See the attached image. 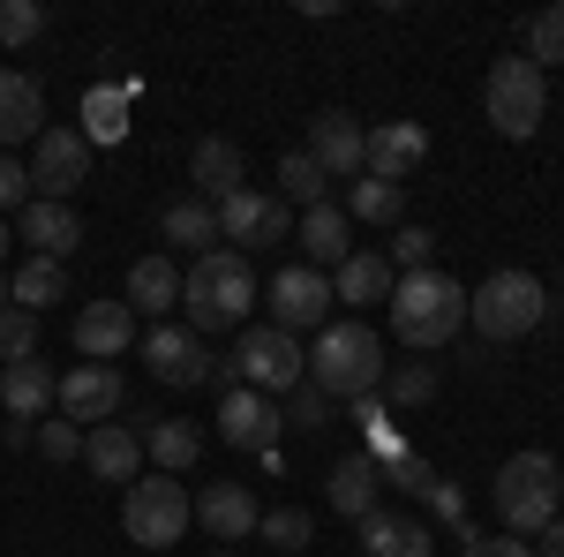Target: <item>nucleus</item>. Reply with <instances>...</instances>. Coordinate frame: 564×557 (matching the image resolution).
<instances>
[{
    "mask_svg": "<svg viewBox=\"0 0 564 557\" xmlns=\"http://www.w3.org/2000/svg\"><path fill=\"white\" fill-rule=\"evenodd\" d=\"M257 309V271L241 249H212V257H196L181 271V317H188V332L204 340V332H241V317Z\"/></svg>",
    "mask_w": 564,
    "mask_h": 557,
    "instance_id": "1",
    "label": "nucleus"
},
{
    "mask_svg": "<svg viewBox=\"0 0 564 557\" xmlns=\"http://www.w3.org/2000/svg\"><path fill=\"white\" fill-rule=\"evenodd\" d=\"M384 340L361 324V317H332L316 346H308V385L324 392V399H377L384 385Z\"/></svg>",
    "mask_w": 564,
    "mask_h": 557,
    "instance_id": "2",
    "label": "nucleus"
},
{
    "mask_svg": "<svg viewBox=\"0 0 564 557\" xmlns=\"http://www.w3.org/2000/svg\"><path fill=\"white\" fill-rule=\"evenodd\" d=\"M391 332L414 346V354H430V346H452L467 332V287L459 279H444V271H406L399 287H391Z\"/></svg>",
    "mask_w": 564,
    "mask_h": 557,
    "instance_id": "3",
    "label": "nucleus"
},
{
    "mask_svg": "<svg viewBox=\"0 0 564 557\" xmlns=\"http://www.w3.org/2000/svg\"><path fill=\"white\" fill-rule=\"evenodd\" d=\"M557 490L564 474L550 452H512L505 468H497V482H489V505H497V519H505V535H542L550 519H557Z\"/></svg>",
    "mask_w": 564,
    "mask_h": 557,
    "instance_id": "4",
    "label": "nucleus"
},
{
    "mask_svg": "<svg viewBox=\"0 0 564 557\" xmlns=\"http://www.w3.org/2000/svg\"><path fill=\"white\" fill-rule=\"evenodd\" d=\"M481 114H489V129L527 143V136L550 121V76L527 61V53H505V61H489V76H481Z\"/></svg>",
    "mask_w": 564,
    "mask_h": 557,
    "instance_id": "5",
    "label": "nucleus"
},
{
    "mask_svg": "<svg viewBox=\"0 0 564 557\" xmlns=\"http://www.w3.org/2000/svg\"><path fill=\"white\" fill-rule=\"evenodd\" d=\"M188 519H196V497L181 490V474H135L129 497H121V527L143 550H174L188 535Z\"/></svg>",
    "mask_w": 564,
    "mask_h": 557,
    "instance_id": "6",
    "label": "nucleus"
},
{
    "mask_svg": "<svg viewBox=\"0 0 564 557\" xmlns=\"http://www.w3.org/2000/svg\"><path fill=\"white\" fill-rule=\"evenodd\" d=\"M542 279L534 271H489L481 279V294H467V324H475L481 340H527L534 324H542Z\"/></svg>",
    "mask_w": 564,
    "mask_h": 557,
    "instance_id": "7",
    "label": "nucleus"
},
{
    "mask_svg": "<svg viewBox=\"0 0 564 557\" xmlns=\"http://www.w3.org/2000/svg\"><path fill=\"white\" fill-rule=\"evenodd\" d=\"M234 369H241V385L249 392H294L308 377V354H302V340L294 332H279V324H241V346L226 354Z\"/></svg>",
    "mask_w": 564,
    "mask_h": 557,
    "instance_id": "8",
    "label": "nucleus"
},
{
    "mask_svg": "<svg viewBox=\"0 0 564 557\" xmlns=\"http://www.w3.org/2000/svg\"><path fill=\"white\" fill-rule=\"evenodd\" d=\"M212 212H218V249L234 242L241 257L294 234V204H286V196H263V189H234L226 204H212Z\"/></svg>",
    "mask_w": 564,
    "mask_h": 557,
    "instance_id": "9",
    "label": "nucleus"
},
{
    "mask_svg": "<svg viewBox=\"0 0 564 557\" xmlns=\"http://www.w3.org/2000/svg\"><path fill=\"white\" fill-rule=\"evenodd\" d=\"M90 173V143L84 129H45L31 143V204H68Z\"/></svg>",
    "mask_w": 564,
    "mask_h": 557,
    "instance_id": "10",
    "label": "nucleus"
},
{
    "mask_svg": "<svg viewBox=\"0 0 564 557\" xmlns=\"http://www.w3.org/2000/svg\"><path fill=\"white\" fill-rule=\"evenodd\" d=\"M271 324L279 332H294V340H316L324 324H332V279L316 271V264H286L279 279H271Z\"/></svg>",
    "mask_w": 564,
    "mask_h": 557,
    "instance_id": "11",
    "label": "nucleus"
},
{
    "mask_svg": "<svg viewBox=\"0 0 564 557\" xmlns=\"http://www.w3.org/2000/svg\"><path fill=\"white\" fill-rule=\"evenodd\" d=\"M143 362H151L159 385H181V392L212 385V369H218V354L196 340L188 324H151V332H143Z\"/></svg>",
    "mask_w": 564,
    "mask_h": 557,
    "instance_id": "12",
    "label": "nucleus"
},
{
    "mask_svg": "<svg viewBox=\"0 0 564 557\" xmlns=\"http://www.w3.org/2000/svg\"><path fill=\"white\" fill-rule=\"evenodd\" d=\"M61 422H76V429H98V422H113L121 415V369L113 362H76L68 377H61Z\"/></svg>",
    "mask_w": 564,
    "mask_h": 557,
    "instance_id": "13",
    "label": "nucleus"
},
{
    "mask_svg": "<svg viewBox=\"0 0 564 557\" xmlns=\"http://www.w3.org/2000/svg\"><path fill=\"white\" fill-rule=\"evenodd\" d=\"M279 429H286V415L263 399V392L249 385H234V392H218V437L234 444V452H279Z\"/></svg>",
    "mask_w": 564,
    "mask_h": 557,
    "instance_id": "14",
    "label": "nucleus"
},
{
    "mask_svg": "<svg viewBox=\"0 0 564 557\" xmlns=\"http://www.w3.org/2000/svg\"><path fill=\"white\" fill-rule=\"evenodd\" d=\"M430 159V129L422 121H377V129L361 136V173L369 181H391V189H406V173Z\"/></svg>",
    "mask_w": 564,
    "mask_h": 557,
    "instance_id": "15",
    "label": "nucleus"
},
{
    "mask_svg": "<svg viewBox=\"0 0 564 557\" xmlns=\"http://www.w3.org/2000/svg\"><path fill=\"white\" fill-rule=\"evenodd\" d=\"M361 121L339 114V106H324L316 121H308V159L324 167V181H361Z\"/></svg>",
    "mask_w": 564,
    "mask_h": 557,
    "instance_id": "16",
    "label": "nucleus"
},
{
    "mask_svg": "<svg viewBox=\"0 0 564 557\" xmlns=\"http://www.w3.org/2000/svg\"><path fill=\"white\" fill-rule=\"evenodd\" d=\"M76 346H84L90 362H121V354L135 346V309L121 294L113 301H84V309H76Z\"/></svg>",
    "mask_w": 564,
    "mask_h": 557,
    "instance_id": "17",
    "label": "nucleus"
},
{
    "mask_svg": "<svg viewBox=\"0 0 564 557\" xmlns=\"http://www.w3.org/2000/svg\"><path fill=\"white\" fill-rule=\"evenodd\" d=\"M188 181H196L204 204H226L234 189H249V159H241V143H234V136H204V143L188 151Z\"/></svg>",
    "mask_w": 564,
    "mask_h": 557,
    "instance_id": "18",
    "label": "nucleus"
},
{
    "mask_svg": "<svg viewBox=\"0 0 564 557\" xmlns=\"http://www.w3.org/2000/svg\"><path fill=\"white\" fill-rule=\"evenodd\" d=\"M53 399H61V369H45V362H8V369H0V407H8V422H45Z\"/></svg>",
    "mask_w": 564,
    "mask_h": 557,
    "instance_id": "19",
    "label": "nucleus"
},
{
    "mask_svg": "<svg viewBox=\"0 0 564 557\" xmlns=\"http://www.w3.org/2000/svg\"><path fill=\"white\" fill-rule=\"evenodd\" d=\"M84 468L98 474V482H135V474H143V429H129V422L84 429Z\"/></svg>",
    "mask_w": 564,
    "mask_h": 557,
    "instance_id": "20",
    "label": "nucleus"
},
{
    "mask_svg": "<svg viewBox=\"0 0 564 557\" xmlns=\"http://www.w3.org/2000/svg\"><path fill=\"white\" fill-rule=\"evenodd\" d=\"M196 519L212 527L218 543H249V535H257V519H263V505H257V490H249V482H212V490L196 497Z\"/></svg>",
    "mask_w": 564,
    "mask_h": 557,
    "instance_id": "21",
    "label": "nucleus"
},
{
    "mask_svg": "<svg viewBox=\"0 0 564 557\" xmlns=\"http://www.w3.org/2000/svg\"><path fill=\"white\" fill-rule=\"evenodd\" d=\"M39 136H45V98H39V84H31L23 68H0V151L39 143Z\"/></svg>",
    "mask_w": 564,
    "mask_h": 557,
    "instance_id": "22",
    "label": "nucleus"
},
{
    "mask_svg": "<svg viewBox=\"0 0 564 557\" xmlns=\"http://www.w3.org/2000/svg\"><path fill=\"white\" fill-rule=\"evenodd\" d=\"M302 257L316 264V271H339V264L354 257V218L339 212V204H308L302 212Z\"/></svg>",
    "mask_w": 564,
    "mask_h": 557,
    "instance_id": "23",
    "label": "nucleus"
},
{
    "mask_svg": "<svg viewBox=\"0 0 564 557\" xmlns=\"http://www.w3.org/2000/svg\"><path fill=\"white\" fill-rule=\"evenodd\" d=\"M129 309L166 324V317L181 309V264L174 257H135L129 264Z\"/></svg>",
    "mask_w": 564,
    "mask_h": 557,
    "instance_id": "24",
    "label": "nucleus"
},
{
    "mask_svg": "<svg viewBox=\"0 0 564 557\" xmlns=\"http://www.w3.org/2000/svg\"><path fill=\"white\" fill-rule=\"evenodd\" d=\"M23 242H31V257H53V264H68L76 257V242H84V218L68 212V204H23Z\"/></svg>",
    "mask_w": 564,
    "mask_h": 557,
    "instance_id": "25",
    "label": "nucleus"
},
{
    "mask_svg": "<svg viewBox=\"0 0 564 557\" xmlns=\"http://www.w3.org/2000/svg\"><path fill=\"white\" fill-rule=\"evenodd\" d=\"M377 490H384V474H377V460H369V452H347V460L332 468V482H324L332 513H347V519H369V513H377Z\"/></svg>",
    "mask_w": 564,
    "mask_h": 557,
    "instance_id": "26",
    "label": "nucleus"
},
{
    "mask_svg": "<svg viewBox=\"0 0 564 557\" xmlns=\"http://www.w3.org/2000/svg\"><path fill=\"white\" fill-rule=\"evenodd\" d=\"M399 287V271L384 257H369V249H354L339 271H332V301H354V309H369V301H391Z\"/></svg>",
    "mask_w": 564,
    "mask_h": 557,
    "instance_id": "27",
    "label": "nucleus"
},
{
    "mask_svg": "<svg viewBox=\"0 0 564 557\" xmlns=\"http://www.w3.org/2000/svg\"><path fill=\"white\" fill-rule=\"evenodd\" d=\"M159 234H166L174 249H188V257H212L218 249V212L204 204V196H181V204H166Z\"/></svg>",
    "mask_w": 564,
    "mask_h": 557,
    "instance_id": "28",
    "label": "nucleus"
},
{
    "mask_svg": "<svg viewBox=\"0 0 564 557\" xmlns=\"http://www.w3.org/2000/svg\"><path fill=\"white\" fill-rule=\"evenodd\" d=\"M361 550L369 557H430V527L399 513H369L361 519Z\"/></svg>",
    "mask_w": 564,
    "mask_h": 557,
    "instance_id": "29",
    "label": "nucleus"
},
{
    "mask_svg": "<svg viewBox=\"0 0 564 557\" xmlns=\"http://www.w3.org/2000/svg\"><path fill=\"white\" fill-rule=\"evenodd\" d=\"M339 212H347L354 226H399V218H406V189L361 173V181H347V204H339Z\"/></svg>",
    "mask_w": 564,
    "mask_h": 557,
    "instance_id": "30",
    "label": "nucleus"
},
{
    "mask_svg": "<svg viewBox=\"0 0 564 557\" xmlns=\"http://www.w3.org/2000/svg\"><path fill=\"white\" fill-rule=\"evenodd\" d=\"M8 294H15V309H53V301H68V264H53V257H31L15 279H8Z\"/></svg>",
    "mask_w": 564,
    "mask_h": 557,
    "instance_id": "31",
    "label": "nucleus"
},
{
    "mask_svg": "<svg viewBox=\"0 0 564 557\" xmlns=\"http://www.w3.org/2000/svg\"><path fill=\"white\" fill-rule=\"evenodd\" d=\"M143 452L159 460V474H181V468H196L204 429H196V422H151V429H143Z\"/></svg>",
    "mask_w": 564,
    "mask_h": 557,
    "instance_id": "32",
    "label": "nucleus"
},
{
    "mask_svg": "<svg viewBox=\"0 0 564 557\" xmlns=\"http://www.w3.org/2000/svg\"><path fill=\"white\" fill-rule=\"evenodd\" d=\"M121 136H129V90L98 84L84 98V143H121Z\"/></svg>",
    "mask_w": 564,
    "mask_h": 557,
    "instance_id": "33",
    "label": "nucleus"
},
{
    "mask_svg": "<svg viewBox=\"0 0 564 557\" xmlns=\"http://www.w3.org/2000/svg\"><path fill=\"white\" fill-rule=\"evenodd\" d=\"M377 399H384V407H430L436 399V362H391Z\"/></svg>",
    "mask_w": 564,
    "mask_h": 557,
    "instance_id": "34",
    "label": "nucleus"
},
{
    "mask_svg": "<svg viewBox=\"0 0 564 557\" xmlns=\"http://www.w3.org/2000/svg\"><path fill=\"white\" fill-rule=\"evenodd\" d=\"M324 189H332V181H324V167H316V159H308V151H286V159H279V196H286V204H324Z\"/></svg>",
    "mask_w": 564,
    "mask_h": 557,
    "instance_id": "35",
    "label": "nucleus"
},
{
    "mask_svg": "<svg viewBox=\"0 0 564 557\" xmlns=\"http://www.w3.org/2000/svg\"><path fill=\"white\" fill-rule=\"evenodd\" d=\"M257 535L271 543V550H308V543H316V527H308L302 505H271V513L257 519Z\"/></svg>",
    "mask_w": 564,
    "mask_h": 557,
    "instance_id": "36",
    "label": "nucleus"
},
{
    "mask_svg": "<svg viewBox=\"0 0 564 557\" xmlns=\"http://www.w3.org/2000/svg\"><path fill=\"white\" fill-rule=\"evenodd\" d=\"M527 61H534L542 76L564 61V0H557V8H542V15L527 23Z\"/></svg>",
    "mask_w": 564,
    "mask_h": 557,
    "instance_id": "37",
    "label": "nucleus"
},
{
    "mask_svg": "<svg viewBox=\"0 0 564 557\" xmlns=\"http://www.w3.org/2000/svg\"><path fill=\"white\" fill-rule=\"evenodd\" d=\"M8 362H39V317L31 309H0V369Z\"/></svg>",
    "mask_w": 564,
    "mask_h": 557,
    "instance_id": "38",
    "label": "nucleus"
},
{
    "mask_svg": "<svg viewBox=\"0 0 564 557\" xmlns=\"http://www.w3.org/2000/svg\"><path fill=\"white\" fill-rule=\"evenodd\" d=\"M31 39H45V8L39 0H0V53H15Z\"/></svg>",
    "mask_w": 564,
    "mask_h": 557,
    "instance_id": "39",
    "label": "nucleus"
},
{
    "mask_svg": "<svg viewBox=\"0 0 564 557\" xmlns=\"http://www.w3.org/2000/svg\"><path fill=\"white\" fill-rule=\"evenodd\" d=\"M430 257H436V234H430V226H399V242H391L384 264L406 279V271H430Z\"/></svg>",
    "mask_w": 564,
    "mask_h": 557,
    "instance_id": "40",
    "label": "nucleus"
},
{
    "mask_svg": "<svg viewBox=\"0 0 564 557\" xmlns=\"http://www.w3.org/2000/svg\"><path fill=\"white\" fill-rule=\"evenodd\" d=\"M324 422H332V399L302 377V385L286 392V429H324Z\"/></svg>",
    "mask_w": 564,
    "mask_h": 557,
    "instance_id": "41",
    "label": "nucleus"
},
{
    "mask_svg": "<svg viewBox=\"0 0 564 557\" xmlns=\"http://www.w3.org/2000/svg\"><path fill=\"white\" fill-rule=\"evenodd\" d=\"M31 444H39V452L53 460V468L84 460V429H76V422H39V437H31Z\"/></svg>",
    "mask_w": 564,
    "mask_h": 557,
    "instance_id": "42",
    "label": "nucleus"
},
{
    "mask_svg": "<svg viewBox=\"0 0 564 557\" xmlns=\"http://www.w3.org/2000/svg\"><path fill=\"white\" fill-rule=\"evenodd\" d=\"M23 204H31V167H23L15 151H0V218L23 212Z\"/></svg>",
    "mask_w": 564,
    "mask_h": 557,
    "instance_id": "43",
    "label": "nucleus"
},
{
    "mask_svg": "<svg viewBox=\"0 0 564 557\" xmlns=\"http://www.w3.org/2000/svg\"><path fill=\"white\" fill-rule=\"evenodd\" d=\"M377 474H384L391 490H406V497H430V490H436V468H430V460H414V452L391 460V468H377Z\"/></svg>",
    "mask_w": 564,
    "mask_h": 557,
    "instance_id": "44",
    "label": "nucleus"
},
{
    "mask_svg": "<svg viewBox=\"0 0 564 557\" xmlns=\"http://www.w3.org/2000/svg\"><path fill=\"white\" fill-rule=\"evenodd\" d=\"M459 557H534V543H520V535H481V527H467V535H459Z\"/></svg>",
    "mask_w": 564,
    "mask_h": 557,
    "instance_id": "45",
    "label": "nucleus"
},
{
    "mask_svg": "<svg viewBox=\"0 0 564 557\" xmlns=\"http://www.w3.org/2000/svg\"><path fill=\"white\" fill-rule=\"evenodd\" d=\"M430 505H436V519H452V527L467 535V497H459L452 482H436V490H430Z\"/></svg>",
    "mask_w": 564,
    "mask_h": 557,
    "instance_id": "46",
    "label": "nucleus"
},
{
    "mask_svg": "<svg viewBox=\"0 0 564 557\" xmlns=\"http://www.w3.org/2000/svg\"><path fill=\"white\" fill-rule=\"evenodd\" d=\"M31 437H39V422H0V444H8V452H23Z\"/></svg>",
    "mask_w": 564,
    "mask_h": 557,
    "instance_id": "47",
    "label": "nucleus"
},
{
    "mask_svg": "<svg viewBox=\"0 0 564 557\" xmlns=\"http://www.w3.org/2000/svg\"><path fill=\"white\" fill-rule=\"evenodd\" d=\"M534 557H564V513L542 527V550H534Z\"/></svg>",
    "mask_w": 564,
    "mask_h": 557,
    "instance_id": "48",
    "label": "nucleus"
},
{
    "mask_svg": "<svg viewBox=\"0 0 564 557\" xmlns=\"http://www.w3.org/2000/svg\"><path fill=\"white\" fill-rule=\"evenodd\" d=\"M0 309H15V294H8V279H0Z\"/></svg>",
    "mask_w": 564,
    "mask_h": 557,
    "instance_id": "49",
    "label": "nucleus"
},
{
    "mask_svg": "<svg viewBox=\"0 0 564 557\" xmlns=\"http://www.w3.org/2000/svg\"><path fill=\"white\" fill-rule=\"evenodd\" d=\"M0 257H8V218H0Z\"/></svg>",
    "mask_w": 564,
    "mask_h": 557,
    "instance_id": "50",
    "label": "nucleus"
},
{
    "mask_svg": "<svg viewBox=\"0 0 564 557\" xmlns=\"http://www.w3.org/2000/svg\"><path fill=\"white\" fill-rule=\"evenodd\" d=\"M212 557H241V550H212Z\"/></svg>",
    "mask_w": 564,
    "mask_h": 557,
    "instance_id": "51",
    "label": "nucleus"
}]
</instances>
